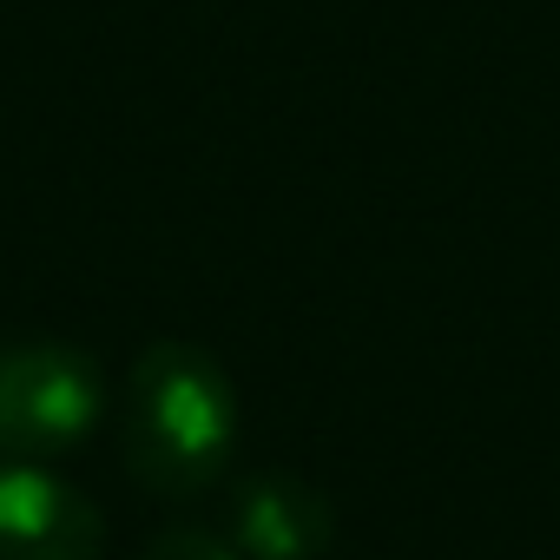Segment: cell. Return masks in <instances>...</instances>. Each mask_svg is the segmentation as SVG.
I'll list each match as a JSON object with an SVG mask.
<instances>
[{
    "mask_svg": "<svg viewBox=\"0 0 560 560\" xmlns=\"http://www.w3.org/2000/svg\"><path fill=\"white\" fill-rule=\"evenodd\" d=\"M119 448L145 494L191 501L224 481L237 448V389L224 363L198 343L139 350L119 402Z\"/></svg>",
    "mask_w": 560,
    "mask_h": 560,
    "instance_id": "6da1fadb",
    "label": "cell"
},
{
    "mask_svg": "<svg viewBox=\"0 0 560 560\" xmlns=\"http://www.w3.org/2000/svg\"><path fill=\"white\" fill-rule=\"evenodd\" d=\"M106 514L47 462L0 455V560H100Z\"/></svg>",
    "mask_w": 560,
    "mask_h": 560,
    "instance_id": "3957f363",
    "label": "cell"
},
{
    "mask_svg": "<svg viewBox=\"0 0 560 560\" xmlns=\"http://www.w3.org/2000/svg\"><path fill=\"white\" fill-rule=\"evenodd\" d=\"M139 560H244V553L231 547V534H211L198 521H178V527H159Z\"/></svg>",
    "mask_w": 560,
    "mask_h": 560,
    "instance_id": "5b68a950",
    "label": "cell"
},
{
    "mask_svg": "<svg viewBox=\"0 0 560 560\" xmlns=\"http://www.w3.org/2000/svg\"><path fill=\"white\" fill-rule=\"evenodd\" d=\"M106 416V376L73 343L0 350V455L54 462L93 442Z\"/></svg>",
    "mask_w": 560,
    "mask_h": 560,
    "instance_id": "7a4b0ae2",
    "label": "cell"
},
{
    "mask_svg": "<svg viewBox=\"0 0 560 560\" xmlns=\"http://www.w3.org/2000/svg\"><path fill=\"white\" fill-rule=\"evenodd\" d=\"M224 534L244 560H324L337 540V508L291 468H257L231 488Z\"/></svg>",
    "mask_w": 560,
    "mask_h": 560,
    "instance_id": "277c9868",
    "label": "cell"
}]
</instances>
